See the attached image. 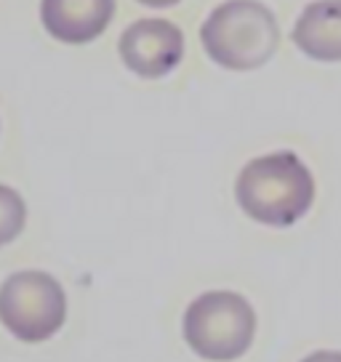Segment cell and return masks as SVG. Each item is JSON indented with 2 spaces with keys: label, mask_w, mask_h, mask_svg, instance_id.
<instances>
[{
  "label": "cell",
  "mask_w": 341,
  "mask_h": 362,
  "mask_svg": "<svg viewBox=\"0 0 341 362\" xmlns=\"http://www.w3.org/2000/svg\"><path fill=\"white\" fill-rule=\"evenodd\" d=\"M235 194L253 221L291 226L312 208L315 179L296 152H272L240 170Z\"/></svg>",
  "instance_id": "obj_1"
},
{
  "label": "cell",
  "mask_w": 341,
  "mask_h": 362,
  "mask_svg": "<svg viewBox=\"0 0 341 362\" xmlns=\"http://www.w3.org/2000/svg\"><path fill=\"white\" fill-rule=\"evenodd\" d=\"M205 54L224 69H256L274 57L280 27L259 0H227L208 13L200 27Z\"/></svg>",
  "instance_id": "obj_2"
},
{
  "label": "cell",
  "mask_w": 341,
  "mask_h": 362,
  "mask_svg": "<svg viewBox=\"0 0 341 362\" xmlns=\"http://www.w3.org/2000/svg\"><path fill=\"white\" fill-rule=\"evenodd\" d=\"M256 336V312L240 293L211 291L197 296L184 312V339L205 360L243 357Z\"/></svg>",
  "instance_id": "obj_3"
},
{
  "label": "cell",
  "mask_w": 341,
  "mask_h": 362,
  "mask_svg": "<svg viewBox=\"0 0 341 362\" xmlns=\"http://www.w3.org/2000/svg\"><path fill=\"white\" fill-rule=\"evenodd\" d=\"M67 296L46 272H16L0 285V322L22 341H46L64 325Z\"/></svg>",
  "instance_id": "obj_4"
},
{
  "label": "cell",
  "mask_w": 341,
  "mask_h": 362,
  "mask_svg": "<svg viewBox=\"0 0 341 362\" xmlns=\"http://www.w3.org/2000/svg\"><path fill=\"white\" fill-rule=\"evenodd\" d=\"M120 59L139 78H163L184 57V35L168 19H139L120 35Z\"/></svg>",
  "instance_id": "obj_5"
},
{
  "label": "cell",
  "mask_w": 341,
  "mask_h": 362,
  "mask_svg": "<svg viewBox=\"0 0 341 362\" xmlns=\"http://www.w3.org/2000/svg\"><path fill=\"white\" fill-rule=\"evenodd\" d=\"M115 0H43L40 19L51 37L62 43H88L107 30Z\"/></svg>",
  "instance_id": "obj_6"
},
{
  "label": "cell",
  "mask_w": 341,
  "mask_h": 362,
  "mask_svg": "<svg viewBox=\"0 0 341 362\" xmlns=\"http://www.w3.org/2000/svg\"><path fill=\"white\" fill-rule=\"evenodd\" d=\"M294 43L315 62H341V0H315L299 13Z\"/></svg>",
  "instance_id": "obj_7"
},
{
  "label": "cell",
  "mask_w": 341,
  "mask_h": 362,
  "mask_svg": "<svg viewBox=\"0 0 341 362\" xmlns=\"http://www.w3.org/2000/svg\"><path fill=\"white\" fill-rule=\"evenodd\" d=\"M27 221V205L22 194L0 184V245H8L22 235Z\"/></svg>",
  "instance_id": "obj_8"
},
{
  "label": "cell",
  "mask_w": 341,
  "mask_h": 362,
  "mask_svg": "<svg viewBox=\"0 0 341 362\" xmlns=\"http://www.w3.org/2000/svg\"><path fill=\"white\" fill-rule=\"evenodd\" d=\"M301 362H341V351L320 349V351H312V354H309V357H304Z\"/></svg>",
  "instance_id": "obj_9"
},
{
  "label": "cell",
  "mask_w": 341,
  "mask_h": 362,
  "mask_svg": "<svg viewBox=\"0 0 341 362\" xmlns=\"http://www.w3.org/2000/svg\"><path fill=\"white\" fill-rule=\"evenodd\" d=\"M139 3H144V6H152V8H168V6L179 3V0H139Z\"/></svg>",
  "instance_id": "obj_10"
}]
</instances>
